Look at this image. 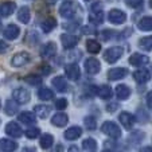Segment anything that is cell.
Returning a JSON list of instances; mask_svg holds the SVG:
<instances>
[{
	"instance_id": "6da1fadb",
	"label": "cell",
	"mask_w": 152,
	"mask_h": 152,
	"mask_svg": "<svg viewBox=\"0 0 152 152\" xmlns=\"http://www.w3.org/2000/svg\"><path fill=\"white\" fill-rule=\"evenodd\" d=\"M101 131L112 139L121 137V129L118 128L117 124L113 123V121H105V123L102 124V126H101Z\"/></svg>"
},
{
	"instance_id": "7a4b0ae2",
	"label": "cell",
	"mask_w": 152,
	"mask_h": 152,
	"mask_svg": "<svg viewBox=\"0 0 152 152\" xmlns=\"http://www.w3.org/2000/svg\"><path fill=\"white\" fill-rule=\"evenodd\" d=\"M123 53H124V50H123V47H120V46L109 47V49L105 50V53H104V59L108 63H115L116 61H118L121 58Z\"/></svg>"
},
{
	"instance_id": "3957f363",
	"label": "cell",
	"mask_w": 152,
	"mask_h": 152,
	"mask_svg": "<svg viewBox=\"0 0 152 152\" xmlns=\"http://www.w3.org/2000/svg\"><path fill=\"white\" fill-rule=\"evenodd\" d=\"M30 59H31V57H30L28 53L20 51V53H16V54L11 58V65L14 67H22V66H24V65H27V63L30 62Z\"/></svg>"
},
{
	"instance_id": "277c9868",
	"label": "cell",
	"mask_w": 152,
	"mask_h": 152,
	"mask_svg": "<svg viewBox=\"0 0 152 152\" xmlns=\"http://www.w3.org/2000/svg\"><path fill=\"white\" fill-rule=\"evenodd\" d=\"M59 14L65 19H72L75 15V6L73 1H63L59 7Z\"/></svg>"
},
{
	"instance_id": "5b68a950",
	"label": "cell",
	"mask_w": 152,
	"mask_h": 152,
	"mask_svg": "<svg viewBox=\"0 0 152 152\" xmlns=\"http://www.w3.org/2000/svg\"><path fill=\"white\" fill-rule=\"evenodd\" d=\"M108 19H109V22L113 24H123L126 20V15H125V12H123L121 10L113 8V10H110L109 14H108Z\"/></svg>"
},
{
	"instance_id": "8992f818",
	"label": "cell",
	"mask_w": 152,
	"mask_h": 152,
	"mask_svg": "<svg viewBox=\"0 0 152 152\" xmlns=\"http://www.w3.org/2000/svg\"><path fill=\"white\" fill-rule=\"evenodd\" d=\"M12 97H14V100L16 101L18 104H26V102H28L30 101L31 94H30V92L28 90H26L24 88H18V89L14 90Z\"/></svg>"
},
{
	"instance_id": "52a82bcc",
	"label": "cell",
	"mask_w": 152,
	"mask_h": 152,
	"mask_svg": "<svg viewBox=\"0 0 152 152\" xmlns=\"http://www.w3.org/2000/svg\"><path fill=\"white\" fill-rule=\"evenodd\" d=\"M55 53H57V45L54 42H47L40 49V57L45 59H49V58L54 57Z\"/></svg>"
},
{
	"instance_id": "ba28073f",
	"label": "cell",
	"mask_w": 152,
	"mask_h": 152,
	"mask_svg": "<svg viewBox=\"0 0 152 152\" xmlns=\"http://www.w3.org/2000/svg\"><path fill=\"white\" fill-rule=\"evenodd\" d=\"M65 73H66V77L72 81H78L81 77V70L77 63H69V65H66Z\"/></svg>"
},
{
	"instance_id": "9c48e42d",
	"label": "cell",
	"mask_w": 152,
	"mask_h": 152,
	"mask_svg": "<svg viewBox=\"0 0 152 152\" xmlns=\"http://www.w3.org/2000/svg\"><path fill=\"white\" fill-rule=\"evenodd\" d=\"M61 43H62L63 49L69 50V49H73V47L77 46L78 38L72 34H62L61 35Z\"/></svg>"
},
{
	"instance_id": "30bf717a",
	"label": "cell",
	"mask_w": 152,
	"mask_h": 152,
	"mask_svg": "<svg viewBox=\"0 0 152 152\" xmlns=\"http://www.w3.org/2000/svg\"><path fill=\"white\" fill-rule=\"evenodd\" d=\"M85 70L89 73V74H97L101 70L100 61L96 59V58H88V59L85 61Z\"/></svg>"
},
{
	"instance_id": "8fae6325",
	"label": "cell",
	"mask_w": 152,
	"mask_h": 152,
	"mask_svg": "<svg viewBox=\"0 0 152 152\" xmlns=\"http://www.w3.org/2000/svg\"><path fill=\"white\" fill-rule=\"evenodd\" d=\"M20 34V28L16 24H8V26L4 28L3 35L7 40H15Z\"/></svg>"
},
{
	"instance_id": "7c38bea8",
	"label": "cell",
	"mask_w": 152,
	"mask_h": 152,
	"mask_svg": "<svg viewBox=\"0 0 152 152\" xmlns=\"http://www.w3.org/2000/svg\"><path fill=\"white\" fill-rule=\"evenodd\" d=\"M6 133L8 136H11V137L16 139L23 135V131H22V128L19 126V124H16L15 121H11V123H8L6 125Z\"/></svg>"
},
{
	"instance_id": "4fadbf2b",
	"label": "cell",
	"mask_w": 152,
	"mask_h": 152,
	"mask_svg": "<svg viewBox=\"0 0 152 152\" xmlns=\"http://www.w3.org/2000/svg\"><path fill=\"white\" fill-rule=\"evenodd\" d=\"M128 74V70L124 69V67H116V69H110L108 72V80L110 81H118L123 80L125 75Z\"/></svg>"
},
{
	"instance_id": "5bb4252c",
	"label": "cell",
	"mask_w": 152,
	"mask_h": 152,
	"mask_svg": "<svg viewBox=\"0 0 152 152\" xmlns=\"http://www.w3.org/2000/svg\"><path fill=\"white\" fill-rule=\"evenodd\" d=\"M118 120H120V123L123 124L126 129H131L133 126V124H135L136 117L128 112H121L120 116H118Z\"/></svg>"
},
{
	"instance_id": "9a60e30c",
	"label": "cell",
	"mask_w": 152,
	"mask_h": 152,
	"mask_svg": "<svg viewBox=\"0 0 152 152\" xmlns=\"http://www.w3.org/2000/svg\"><path fill=\"white\" fill-rule=\"evenodd\" d=\"M148 62H149V58L144 54H139V53L132 54L131 58H129V63L133 65V66H144V65H147Z\"/></svg>"
},
{
	"instance_id": "2e32d148",
	"label": "cell",
	"mask_w": 152,
	"mask_h": 152,
	"mask_svg": "<svg viewBox=\"0 0 152 152\" xmlns=\"http://www.w3.org/2000/svg\"><path fill=\"white\" fill-rule=\"evenodd\" d=\"M133 78L137 83H145L151 80V73L147 69H139L133 73Z\"/></svg>"
},
{
	"instance_id": "e0dca14e",
	"label": "cell",
	"mask_w": 152,
	"mask_h": 152,
	"mask_svg": "<svg viewBox=\"0 0 152 152\" xmlns=\"http://www.w3.org/2000/svg\"><path fill=\"white\" fill-rule=\"evenodd\" d=\"M18 148V143L11 139H1L0 140V149L3 152H15Z\"/></svg>"
},
{
	"instance_id": "ac0fdd59",
	"label": "cell",
	"mask_w": 152,
	"mask_h": 152,
	"mask_svg": "<svg viewBox=\"0 0 152 152\" xmlns=\"http://www.w3.org/2000/svg\"><path fill=\"white\" fill-rule=\"evenodd\" d=\"M67 123H69V117H67V115H65V113H57V115H54L51 118V124L58 126V128L65 126Z\"/></svg>"
},
{
	"instance_id": "d6986e66",
	"label": "cell",
	"mask_w": 152,
	"mask_h": 152,
	"mask_svg": "<svg viewBox=\"0 0 152 152\" xmlns=\"http://www.w3.org/2000/svg\"><path fill=\"white\" fill-rule=\"evenodd\" d=\"M31 19V12H30V8L28 7H20L19 11H18V20H19L20 23L23 24H27Z\"/></svg>"
},
{
	"instance_id": "ffe728a7",
	"label": "cell",
	"mask_w": 152,
	"mask_h": 152,
	"mask_svg": "<svg viewBox=\"0 0 152 152\" xmlns=\"http://www.w3.org/2000/svg\"><path fill=\"white\" fill-rule=\"evenodd\" d=\"M51 83H53V86H54L58 92H61V93H62V92H66L67 82H66V80H65V77H62V75H58V77L53 78Z\"/></svg>"
},
{
	"instance_id": "44dd1931",
	"label": "cell",
	"mask_w": 152,
	"mask_h": 152,
	"mask_svg": "<svg viewBox=\"0 0 152 152\" xmlns=\"http://www.w3.org/2000/svg\"><path fill=\"white\" fill-rule=\"evenodd\" d=\"M14 11H15V3H12V1H6V3H3L0 6V16L3 18L12 15Z\"/></svg>"
},
{
	"instance_id": "7402d4cb",
	"label": "cell",
	"mask_w": 152,
	"mask_h": 152,
	"mask_svg": "<svg viewBox=\"0 0 152 152\" xmlns=\"http://www.w3.org/2000/svg\"><path fill=\"white\" fill-rule=\"evenodd\" d=\"M82 135V129L80 126H72L65 132V139L66 140H77Z\"/></svg>"
},
{
	"instance_id": "603a6c76",
	"label": "cell",
	"mask_w": 152,
	"mask_h": 152,
	"mask_svg": "<svg viewBox=\"0 0 152 152\" xmlns=\"http://www.w3.org/2000/svg\"><path fill=\"white\" fill-rule=\"evenodd\" d=\"M19 121L26 124V125H32L37 123V117L32 112H22L19 115Z\"/></svg>"
},
{
	"instance_id": "cb8c5ba5",
	"label": "cell",
	"mask_w": 152,
	"mask_h": 152,
	"mask_svg": "<svg viewBox=\"0 0 152 152\" xmlns=\"http://www.w3.org/2000/svg\"><path fill=\"white\" fill-rule=\"evenodd\" d=\"M40 27H42V31H43V32L49 34V32H51L53 30L57 27V20H55L54 18H47V19H45V20L42 22Z\"/></svg>"
},
{
	"instance_id": "d4e9b609",
	"label": "cell",
	"mask_w": 152,
	"mask_h": 152,
	"mask_svg": "<svg viewBox=\"0 0 152 152\" xmlns=\"http://www.w3.org/2000/svg\"><path fill=\"white\" fill-rule=\"evenodd\" d=\"M116 96L118 100H126L131 96V89L126 85H117L116 86Z\"/></svg>"
},
{
	"instance_id": "484cf974",
	"label": "cell",
	"mask_w": 152,
	"mask_h": 152,
	"mask_svg": "<svg viewBox=\"0 0 152 152\" xmlns=\"http://www.w3.org/2000/svg\"><path fill=\"white\" fill-rule=\"evenodd\" d=\"M86 49L90 54H98L101 51V45L94 39H89L86 40Z\"/></svg>"
},
{
	"instance_id": "4316f807",
	"label": "cell",
	"mask_w": 152,
	"mask_h": 152,
	"mask_svg": "<svg viewBox=\"0 0 152 152\" xmlns=\"http://www.w3.org/2000/svg\"><path fill=\"white\" fill-rule=\"evenodd\" d=\"M50 106L49 105H35L34 112L37 116H39L40 118H46L50 115Z\"/></svg>"
},
{
	"instance_id": "83f0119b",
	"label": "cell",
	"mask_w": 152,
	"mask_h": 152,
	"mask_svg": "<svg viewBox=\"0 0 152 152\" xmlns=\"http://www.w3.org/2000/svg\"><path fill=\"white\" fill-rule=\"evenodd\" d=\"M39 144H40V147H42L43 149L51 148V145L54 144V137H53V135H50V133H45V135L40 137Z\"/></svg>"
},
{
	"instance_id": "f1b7e54d",
	"label": "cell",
	"mask_w": 152,
	"mask_h": 152,
	"mask_svg": "<svg viewBox=\"0 0 152 152\" xmlns=\"http://www.w3.org/2000/svg\"><path fill=\"white\" fill-rule=\"evenodd\" d=\"M4 112L8 116H14L15 113H18V102L15 100H8L4 105Z\"/></svg>"
},
{
	"instance_id": "f546056e",
	"label": "cell",
	"mask_w": 152,
	"mask_h": 152,
	"mask_svg": "<svg viewBox=\"0 0 152 152\" xmlns=\"http://www.w3.org/2000/svg\"><path fill=\"white\" fill-rule=\"evenodd\" d=\"M38 97L42 101H50L54 97V93H53V90L49 89V88H40L39 92H38Z\"/></svg>"
},
{
	"instance_id": "4dcf8cb0",
	"label": "cell",
	"mask_w": 152,
	"mask_h": 152,
	"mask_svg": "<svg viewBox=\"0 0 152 152\" xmlns=\"http://www.w3.org/2000/svg\"><path fill=\"white\" fill-rule=\"evenodd\" d=\"M139 28L141 31H152V16H145L139 22Z\"/></svg>"
},
{
	"instance_id": "1f68e13d",
	"label": "cell",
	"mask_w": 152,
	"mask_h": 152,
	"mask_svg": "<svg viewBox=\"0 0 152 152\" xmlns=\"http://www.w3.org/2000/svg\"><path fill=\"white\" fill-rule=\"evenodd\" d=\"M97 94L100 96L102 100H109V98L112 97V89H110V86H108V85H102L98 88Z\"/></svg>"
},
{
	"instance_id": "d6a6232c",
	"label": "cell",
	"mask_w": 152,
	"mask_h": 152,
	"mask_svg": "<svg viewBox=\"0 0 152 152\" xmlns=\"http://www.w3.org/2000/svg\"><path fill=\"white\" fill-rule=\"evenodd\" d=\"M139 46H140V49L145 50V51H151L152 50V37L141 38L140 42H139Z\"/></svg>"
},
{
	"instance_id": "836d02e7",
	"label": "cell",
	"mask_w": 152,
	"mask_h": 152,
	"mask_svg": "<svg viewBox=\"0 0 152 152\" xmlns=\"http://www.w3.org/2000/svg\"><path fill=\"white\" fill-rule=\"evenodd\" d=\"M82 148L85 149V151H96V148H97V143H96L94 139H85V140L82 141Z\"/></svg>"
},
{
	"instance_id": "e575fe53",
	"label": "cell",
	"mask_w": 152,
	"mask_h": 152,
	"mask_svg": "<svg viewBox=\"0 0 152 152\" xmlns=\"http://www.w3.org/2000/svg\"><path fill=\"white\" fill-rule=\"evenodd\" d=\"M24 81L32 86H37V85H40V83H42V77L38 74H28L26 78H24Z\"/></svg>"
},
{
	"instance_id": "d590c367",
	"label": "cell",
	"mask_w": 152,
	"mask_h": 152,
	"mask_svg": "<svg viewBox=\"0 0 152 152\" xmlns=\"http://www.w3.org/2000/svg\"><path fill=\"white\" fill-rule=\"evenodd\" d=\"M89 20L92 22V23H94V24H101L104 22V14H102V11L93 12V14L89 16Z\"/></svg>"
},
{
	"instance_id": "8d00e7d4",
	"label": "cell",
	"mask_w": 152,
	"mask_h": 152,
	"mask_svg": "<svg viewBox=\"0 0 152 152\" xmlns=\"http://www.w3.org/2000/svg\"><path fill=\"white\" fill-rule=\"evenodd\" d=\"M83 124H85V126L88 129H90V131L96 129V125H97V123H96V118L93 117V116H88V117H85V120H83Z\"/></svg>"
},
{
	"instance_id": "74e56055",
	"label": "cell",
	"mask_w": 152,
	"mask_h": 152,
	"mask_svg": "<svg viewBox=\"0 0 152 152\" xmlns=\"http://www.w3.org/2000/svg\"><path fill=\"white\" fill-rule=\"evenodd\" d=\"M39 135H40L39 128H30L26 131V136L28 139H37Z\"/></svg>"
},
{
	"instance_id": "f35d334b",
	"label": "cell",
	"mask_w": 152,
	"mask_h": 152,
	"mask_svg": "<svg viewBox=\"0 0 152 152\" xmlns=\"http://www.w3.org/2000/svg\"><path fill=\"white\" fill-rule=\"evenodd\" d=\"M55 108H57L58 110H63L67 108V100L66 98H58L57 101H55Z\"/></svg>"
},
{
	"instance_id": "ab89813d",
	"label": "cell",
	"mask_w": 152,
	"mask_h": 152,
	"mask_svg": "<svg viewBox=\"0 0 152 152\" xmlns=\"http://www.w3.org/2000/svg\"><path fill=\"white\" fill-rule=\"evenodd\" d=\"M125 3L129 7H132V8H139V7L143 6L144 0H125Z\"/></svg>"
},
{
	"instance_id": "60d3db41",
	"label": "cell",
	"mask_w": 152,
	"mask_h": 152,
	"mask_svg": "<svg viewBox=\"0 0 152 152\" xmlns=\"http://www.w3.org/2000/svg\"><path fill=\"white\" fill-rule=\"evenodd\" d=\"M40 73H43V74L45 75H49L50 73H51V67L50 66H46V65H45V66H40Z\"/></svg>"
},
{
	"instance_id": "b9f144b4",
	"label": "cell",
	"mask_w": 152,
	"mask_h": 152,
	"mask_svg": "<svg viewBox=\"0 0 152 152\" xmlns=\"http://www.w3.org/2000/svg\"><path fill=\"white\" fill-rule=\"evenodd\" d=\"M113 34H115L113 31H109V30H106V31H102V34H101V35H102V39H104V40H109V39H110L109 35H113Z\"/></svg>"
},
{
	"instance_id": "7bdbcfd3",
	"label": "cell",
	"mask_w": 152,
	"mask_h": 152,
	"mask_svg": "<svg viewBox=\"0 0 152 152\" xmlns=\"http://www.w3.org/2000/svg\"><path fill=\"white\" fill-rule=\"evenodd\" d=\"M83 34H96V28H92L90 26H85L82 28Z\"/></svg>"
},
{
	"instance_id": "ee69618b",
	"label": "cell",
	"mask_w": 152,
	"mask_h": 152,
	"mask_svg": "<svg viewBox=\"0 0 152 152\" xmlns=\"http://www.w3.org/2000/svg\"><path fill=\"white\" fill-rule=\"evenodd\" d=\"M100 11H102V7H101V3H94L92 6V12H100Z\"/></svg>"
},
{
	"instance_id": "f6af8a7d",
	"label": "cell",
	"mask_w": 152,
	"mask_h": 152,
	"mask_svg": "<svg viewBox=\"0 0 152 152\" xmlns=\"http://www.w3.org/2000/svg\"><path fill=\"white\" fill-rule=\"evenodd\" d=\"M118 108V104H109V105L106 106V110H108V112H113V110H116Z\"/></svg>"
},
{
	"instance_id": "bcb514c9",
	"label": "cell",
	"mask_w": 152,
	"mask_h": 152,
	"mask_svg": "<svg viewBox=\"0 0 152 152\" xmlns=\"http://www.w3.org/2000/svg\"><path fill=\"white\" fill-rule=\"evenodd\" d=\"M7 49H8V45H7L4 40L0 39V53H4Z\"/></svg>"
},
{
	"instance_id": "7dc6e473",
	"label": "cell",
	"mask_w": 152,
	"mask_h": 152,
	"mask_svg": "<svg viewBox=\"0 0 152 152\" xmlns=\"http://www.w3.org/2000/svg\"><path fill=\"white\" fill-rule=\"evenodd\" d=\"M147 105H148L149 108H152V92H149L148 94H147Z\"/></svg>"
},
{
	"instance_id": "c3c4849f",
	"label": "cell",
	"mask_w": 152,
	"mask_h": 152,
	"mask_svg": "<svg viewBox=\"0 0 152 152\" xmlns=\"http://www.w3.org/2000/svg\"><path fill=\"white\" fill-rule=\"evenodd\" d=\"M75 26H77L75 23H73V24H63V27H65L66 30H75V28H77Z\"/></svg>"
},
{
	"instance_id": "681fc988",
	"label": "cell",
	"mask_w": 152,
	"mask_h": 152,
	"mask_svg": "<svg viewBox=\"0 0 152 152\" xmlns=\"http://www.w3.org/2000/svg\"><path fill=\"white\" fill-rule=\"evenodd\" d=\"M22 152H37V149H35L34 147H26V148H23Z\"/></svg>"
},
{
	"instance_id": "f907efd6",
	"label": "cell",
	"mask_w": 152,
	"mask_h": 152,
	"mask_svg": "<svg viewBox=\"0 0 152 152\" xmlns=\"http://www.w3.org/2000/svg\"><path fill=\"white\" fill-rule=\"evenodd\" d=\"M69 152H80V148L77 145H72L69 147Z\"/></svg>"
},
{
	"instance_id": "816d5d0a",
	"label": "cell",
	"mask_w": 152,
	"mask_h": 152,
	"mask_svg": "<svg viewBox=\"0 0 152 152\" xmlns=\"http://www.w3.org/2000/svg\"><path fill=\"white\" fill-rule=\"evenodd\" d=\"M140 152H152V147H143Z\"/></svg>"
},
{
	"instance_id": "f5cc1de1",
	"label": "cell",
	"mask_w": 152,
	"mask_h": 152,
	"mask_svg": "<svg viewBox=\"0 0 152 152\" xmlns=\"http://www.w3.org/2000/svg\"><path fill=\"white\" fill-rule=\"evenodd\" d=\"M47 1H49V3H51V4H54L55 1H57V0H47Z\"/></svg>"
},
{
	"instance_id": "db71d44e",
	"label": "cell",
	"mask_w": 152,
	"mask_h": 152,
	"mask_svg": "<svg viewBox=\"0 0 152 152\" xmlns=\"http://www.w3.org/2000/svg\"><path fill=\"white\" fill-rule=\"evenodd\" d=\"M102 152H113V151H110V149H104Z\"/></svg>"
},
{
	"instance_id": "11a10c76",
	"label": "cell",
	"mask_w": 152,
	"mask_h": 152,
	"mask_svg": "<svg viewBox=\"0 0 152 152\" xmlns=\"http://www.w3.org/2000/svg\"><path fill=\"white\" fill-rule=\"evenodd\" d=\"M149 6H151V8H152V0H149Z\"/></svg>"
},
{
	"instance_id": "9f6ffc18",
	"label": "cell",
	"mask_w": 152,
	"mask_h": 152,
	"mask_svg": "<svg viewBox=\"0 0 152 152\" xmlns=\"http://www.w3.org/2000/svg\"><path fill=\"white\" fill-rule=\"evenodd\" d=\"M0 105H1V102H0Z\"/></svg>"
}]
</instances>
